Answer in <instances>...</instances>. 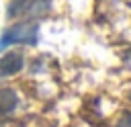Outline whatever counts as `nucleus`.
<instances>
[{"label":"nucleus","mask_w":131,"mask_h":127,"mask_svg":"<svg viewBox=\"0 0 131 127\" xmlns=\"http://www.w3.org/2000/svg\"><path fill=\"white\" fill-rule=\"evenodd\" d=\"M39 41V27L35 23H18L0 35V51L10 45H35Z\"/></svg>","instance_id":"f257e3e1"},{"label":"nucleus","mask_w":131,"mask_h":127,"mask_svg":"<svg viewBox=\"0 0 131 127\" xmlns=\"http://www.w3.org/2000/svg\"><path fill=\"white\" fill-rule=\"evenodd\" d=\"M25 66V57L18 51H8L0 57V78H8L14 76L16 72H20Z\"/></svg>","instance_id":"7ed1b4c3"},{"label":"nucleus","mask_w":131,"mask_h":127,"mask_svg":"<svg viewBox=\"0 0 131 127\" xmlns=\"http://www.w3.org/2000/svg\"><path fill=\"white\" fill-rule=\"evenodd\" d=\"M115 127H131V113L125 111V113L119 117V121L115 123Z\"/></svg>","instance_id":"39448f33"},{"label":"nucleus","mask_w":131,"mask_h":127,"mask_svg":"<svg viewBox=\"0 0 131 127\" xmlns=\"http://www.w3.org/2000/svg\"><path fill=\"white\" fill-rule=\"evenodd\" d=\"M51 0H10L8 4V16H39L49 10Z\"/></svg>","instance_id":"f03ea898"},{"label":"nucleus","mask_w":131,"mask_h":127,"mask_svg":"<svg viewBox=\"0 0 131 127\" xmlns=\"http://www.w3.org/2000/svg\"><path fill=\"white\" fill-rule=\"evenodd\" d=\"M18 107V96L12 88H0V125L16 111Z\"/></svg>","instance_id":"20e7f679"}]
</instances>
